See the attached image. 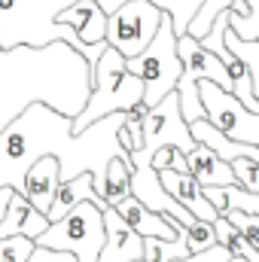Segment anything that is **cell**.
Here are the masks:
<instances>
[{
    "label": "cell",
    "mask_w": 259,
    "mask_h": 262,
    "mask_svg": "<svg viewBox=\"0 0 259 262\" xmlns=\"http://www.w3.org/2000/svg\"><path fill=\"white\" fill-rule=\"evenodd\" d=\"M49 229V216L40 213L21 192H12L9 204L3 210V220H0V238H12V235H25L37 244V238Z\"/></svg>",
    "instance_id": "7c38bea8"
},
{
    "label": "cell",
    "mask_w": 259,
    "mask_h": 262,
    "mask_svg": "<svg viewBox=\"0 0 259 262\" xmlns=\"http://www.w3.org/2000/svg\"><path fill=\"white\" fill-rule=\"evenodd\" d=\"M159 180H162V186L177 198L192 216L204 220V223H213V220L220 216L217 207H213V204L207 201V195H204V186L195 180L192 174H180V171H171V168H159Z\"/></svg>",
    "instance_id": "4fadbf2b"
},
{
    "label": "cell",
    "mask_w": 259,
    "mask_h": 262,
    "mask_svg": "<svg viewBox=\"0 0 259 262\" xmlns=\"http://www.w3.org/2000/svg\"><path fill=\"white\" fill-rule=\"evenodd\" d=\"M229 262H247L244 256H229Z\"/></svg>",
    "instance_id": "f1b7e54d"
},
{
    "label": "cell",
    "mask_w": 259,
    "mask_h": 262,
    "mask_svg": "<svg viewBox=\"0 0 259 262\" xmlns=\"http://www.w3.org/2000/svg\"><path fill=\"white\" fill-rule=\"evenodd\" d=\"M140 104H143V79L128 73L125 58L113 46H107L92 67L89 101L73 116V134H82L92 122H98L110 113H128Z\"/></svg>",
    "instance_id": "3957f363"
},
{
    "label": "cell",
    "mask_w": 259,
    "mask_h": 262,
    "mask_svg": "<svg viewBox=\"0 0 259 262\" xmlns=\"http://www.w3.org/2000/svg\"><path fill=\"white\" fill-rule=\"evenodd\" d=\"M177 232L186 238L189 253H201V250H207V247H213V244H217L213 223H204V220H198L195 226H177Z\"/></svg>",
    "instance_id": "44dd1931"
},
{
    "label": "cell",
    "mask_w": 259,
    "mask_h": 262,
    "mask_svg": "<svg viewBox=\"0 0 259 262\" xmlns=\"http://www.w3.org/2000/svg\"><path fill=\"white\" fill-rule=\"evenodd\" d=\"M232 174H235V183L247 192H256L259 195V162L256 159H232Z\"/></svg>",
    "instance_id": "603a6c76"
},
{
    "label": "cell",
    "mask_w": 259,
    "mask_h": 262,
    "mask_svg": "<svg viewBox=\"0 0 259 262\" xmlns=\"http://www.w3.org/2000/svg\"><path fill=\"white\" fill-rule=\"evenodd\" d=\"M189 247L186 238L177 232V241H162V238H143V262H174L186 259Z\"/></svg>",
    "instance_id": "ac0fdd59"
},
{
    "label": "cell",
    "mask_w": 259,
    "mask_h": 262,
    "mask_svg": "<svg viewBox=\"0 0 259 262\" xmlns=\"http://www.w3.org/2000/svg\"><path fill=\"white\" fill-rule=\"evenodd\" d=\"M153 3H156V6H162V9L171 15L174 31H177V37H180V34H186V28H189L192 15L201 9V3H204V0H153Z\"/></svg>",
    "instance_id": "ffe728a7"
},
{
    "label": "cell",
    "mask_w": 259,
    "mask_h": 262,
    "mask_svg": "<svg viewBox=\"0 0 259 262\" xmlns=\"http://www.w3.org/2000/svg\"><path fill=\"white\" fill-rule=\"evenodd\" d=\"M104 241H107L104 207H98L95 201H79L61 220L49 223V229L37 238V244L43 247L73 253L76 262H98Z\"/></svg>",
    "instance_id": "5b68a950"
},
{
    "label": "cell",
    "mask_w": 259,
    "mask_h": 262,
    "mask_svg": "<svg viewBox=\"0 0 259 262\" xmlns=\"http://www.w3.org/2000/svg\"><path fill=\"white\" fill-rule=\"evenodd\" d=\"M220 216H226L253 247L259 250V216H253V213H241V210H226V213H220Z\"/></svg>",
    "instance_id": "cb8c5ba5"
},
{
    "label": "cell",
    "mask_w": 259,
    "mask_h": 262,
    "mask_svg": "<svg viewBox=\"0 0 259 262\" xmlns=\"http://www.w3.org/2000/svg\"><path fill=\"white\" fill-rule=\"evenodd\" d=\"M122 125L125 113H110L92 122L82 134H73L70 113H58L43 101L28 104L0 131V189L21 192L28 168L43 156H55L61 162V180L92 174L95 192L101 195L110 159L128 156L116 140Z\"/></svg>",
    "instance_id": "6da1fadb"
},
{
    "label": "cell",
    "mask_w": 259,
    "mask_h": 262,
    "mask_svg": "<svg viewBox=\"0 0 259 262\" xmlns=\"http://www.w3.org/2000/svg\"><path fill=\"white\" fill-rule=\"evenodd\" d=\"M223 9H229V28L241 40H259V0H204L201 9L192 15L186 34L201 40Z\"/></svg>",
    "instance_id": "ba28073f"
},
{
    "label": "cell",
    "mask_w": 259,
    "mask_h": 262,
    "mask_svg": "<svg viewBox=\"0 0 259 262\" xmlns=\"http://www.w3.org/2000/svg\"><path fill=\"white\" fill-rule=\"evenodd\" d=\"M128 195H131V159L128 156H116L107 165V180H104L101 198L110 207H116L122 198H128Z\"/></svg>",
    "instance_id": "e0dca14e"
},
{
    "label": "cell",
    "mask_w": 259,
    "mask_h": 262,
    "mask_svg": "<svg viewBox=\"0 0 259 262\" xmlns=\"http://www.w3.org/2000/svg\"><path fill=\"white\" fill-rule=\"evenodd\" d=\"M229 250L223 247V244H213V247H207V250H201V253H189L186 259H174V262H229Z\"/></svg>",
    "instance_id": "484cf974"
},
{
    "label": "cell",
    "mask_w": 259,
    "mask_h": 262,
    "mask_svg": "<svg viewBox=\"0 0 259 262\" xmlns=\"http://www.w3.org/2000/svg\"><path fill=\"white\" fill-rule=\"evenodd\" d=\"M165 15L168 12L162 6H156L153 0H125L116 12L107 15L104 43L113 46L122 58H134L149 46V40L156 37Z\"/></svg>",
    "instance_id": "8992f818"
},
{
    "label": "cell",
    "mask_w": 259,
    "mask_h": 262,
    "mask_svg": "<svg viewBox=\"0 0 259 262\" xmlns=\"http://www.w3.org/2000/svg\"><path fill=\"white\" fill-rule=\"evenodd\" d=\"M9 195H12V189H0V220H3V210L9 204Z\"/></svg>",
    "instance_id": "83f0119b"
},
{
    "label": "cell",
    "mask_w": 259,
    "mask_h": 262,
    "mask_svg": "<svg viewBox=\"0 0 259 262\" xmlns=\"http://www.w3.org/2000/svg\"><path fill=\"white\" fill-rule=\"evenodd\" d=\"M28 262H76V256H73V253H67V250H52V247L37 244V247H34V253L28 256Z\"/></svg>",
    "instance_id": "d4e9b609"
},
{
    "label": "cell",
    "mask_w": 259,
    "mask_h": 262,
    "mask_svg": "<svg viewBox=\"0 0 259 262\" xmlns=\"http://www.w3.org/2000/svg\"><path fill=\"white\" fill-rule=\"evenodd\" d=\"M198 98L204 107V119L220 128L226 137L238 143H253L259 146V113L247 110L232 92L220 89L210 79H198Z\"/></svg>",
    "instance_id": "52a82bcc"
},
{
    "label": "cell",
    "mask_w": 259,
    "mask_h": 262,
    "mask_svg": "<svg viewBox=\"0 0 259 262\" xmlns=\"http://www.w3.org/2000/svg\"><path fill=\"white\" fill-rule=\"evenodd\" d=\"M79 201H95L98 207H107V201L95 192V177L92 174H79V177H73V180H61V186H58V192L52 198V207H49V223H55V220H61L67 210H73Z\"/></svg>",
    "instance_id": "2e32d148"
},
{
    "label": "cell",
    "mask_w": 259,
    "mask_h": 262,
    "mask_svg": "<svg viewBox=\"0 0 259 262\" xmlns=\"http://www.w3.org/2000/svg\"><path fill=\"white\" fill-rule=\"evenodd\" d=\"M58 186H61V162H58L55 156H43L40 162H34V165L28 168L21 195L28 198L40 213H49Z\"/></svg>",
    "instance_id": "30bf717a"
},
{
    "label": "cell",
    "mask_w": 259,
    "mask_h": 262,
    "mask_svg": "<svg viewBox=\"0 0 259 262\" xmlns=\"http://www.w3.org/2000/svg\"><path fill=\"white\" fill-rule=\"evenodd\" d=\"M226 46L247 64L250 82H253V95H256V101H259V40H241L232 28H226Z\"/></svg>",
    "instance_id": "d6986e66"
},
{
    "label": "cell",
    "mask_w": 259,
    "mask_h": 262,
    "mask_svg": "<svg viewBox=\"0 0 259 262\" xmlns=\"http://www.w3.org/2000/svg\"><path fill=\"white\" fill-rule=\"evenodd\" d=\"M186 168H189V174H192L201 186H229V183H235L232 165L223 162L204 143H195L192 149L186 152Z\"/></svg>",
    "instance_id": "9a60e30c"
},
{
    "label": "cell",
    "mask_w": 259,
    "mask_h": 262,
    "mask_svg": "<svg viewBox=\"0 0 259 262\" xmlns=\"http://www.w3.org/2000/svg\"><path fill=\"white\" fill-rule=\"evenodd\" d=\"M128 73H134L137 79H143V107H156L165 95H171L177 89V79L183 73V61L177 55V31L171 15L162 18L156 37L149 40V46L134 55L125 58Z\"/></svg>",
    "instance_id": "277c9868"
},
{
    "label": "cell",
    "mask_w": 259,
    "mask_h": 262,
    "mask_svg": "<svg viewBox=\"0 0 259 262\" xmlns=\"http://www.w3.org/2000/svg\"><path fill=\"white\" fill-rule=\"evenodd\" d=\"M116 210H119V216L128 223L131 229L140 235V238H162V241H177V220H171V216H165V213H156V210H149L143 201H137L134 195L122 198L119 204H116Z\"/></svg>",
    "instance_id": "8fae6325"
},
{
    "label": "cell",
    "mask_w": 259,
    "mask_h": 262,
    "mask_svg": "<svg viewBox=\"0 0 259 262\" xmlns=\"http://www.w3.org/2000/svg\"><path fill=\"white\" fill-rule=\"evenodd\" d=\"M104 229H107V241L101 247L98 262H140L143 259V238L110 204L104 207Z\"/></svg>",
    "instance_id": "9c48e42d"
},
{
    "label": "cell",
    "mask_w": 259,
    "mask_h": 262,
    "mask_svg": "<svg viewBox=\"0 0 259 262\" xmlns=\"http://www.w3.org/2000/svg\"><path fill=\"white\" fill-rule=\"evenodd\" d=\"M58 21L73 28V34L85 46H98L107 37V12L101 9L98 0H76L58 12Z\"/></svg>",
    "instance_id": "5bb4252c"
},
{
    "label": "cell",
    "mask_w": 259,
    "mask_h": 262,
    "mask_svg": "<svg viewBox=\"0 0 259 262\" xmlns=\"http://www.w3.org/2000/svg\"><path fill=\"white\" fill-rule=\"evenodd\" d=\"M76 3V0H0V49L12 52L18 46H31V49H43L52 43H64L73 52H79L89 64V85H92V67L101 58V52L107 49V43L98 46H85L73 28H67L58 21V12ZM101 9L110 15L116 12L125 0H98Z\"/></svg>",
    "instance_id": "7a4b0ae2"
},
{
    "label": "cell",
    "mask_w": 259,
    "mask_h": 262,
    "mask_svg": "<svg viewBox=\"0 0 259 262\" xmlns=\"http://www.w3.org/2000/svg\"><path fill=\"white\" fill-rule=\"evenodd\" d=\"M34 241L25 235H12V238H0V262H28L34 253Z\"/></svg>",
    "instance_id": "7402d4cb"
},
{
    "label": "cell",
    "mask_w": 259,
    "mask_h": 262,
    "mask_svg": "<svg viewBox=\"0 0 259 262\" xmlns=\"http://www.w3.org/2000/svg\"><path fill=\"white\" fill-rule=\"evenodd\" d=\"M168 168L171 171H180V174H189V168H186V152L183 149H171V159H168Z\"/></svg>",
    "instance_id": "4316f807"
}]
</instances>
